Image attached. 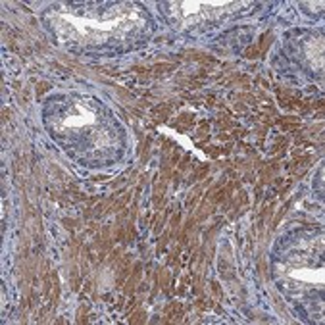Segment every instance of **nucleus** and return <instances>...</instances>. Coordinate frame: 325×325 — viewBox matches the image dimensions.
Returning a JSON list of instances; mask_svg holds the SVG:
<instances>
[{
    "instance_id": "f257e3e1",
    "label": "nucleus",
    "mask_w": 325,
    "mask_h": 325,
    "mask_svg": "<svg viewBox=\"0 0 325 325\" xmlns=\"http://www.w3.org/2000/svg\"><path fill=\"white\" fill-rule=\"evenodd\" d=\"M56 19H58L56 29L60 37L81 41V42H100L110 37H120L131 31L137 23H141L137 8H127V10L116 8L114 14L106 10L104 19L79 18V16H70V14H58Z\"/></svg>"
},
{
    "instance_id": "f03ea898",
    "label": "nucleus",
    "mask_w": 325,
    "mask_h": 325,
    "mask_svg": "<svg viewBox=\"0 0 325 325\" xmlns=\"http://www.w3.org/2000/svg\"><path fill=\"white\" fill-rule=\"evenodd\" d=\"M94 122V118H92V114H87L85 110L81 108V116H72L70 120H66L64 123L68 127H79V125H87V123H92Z\"/></svg>"
},
{
    "instance_id": "7ed1b4c3",
    "label": "nucleus",
    "mask_w": 325,
    "mask_h": 325,
    "mask_svg": "<svg viewBox=\"0 0 325 325\" xmlns=\"http://www.w3.org/2000/svg\"><path fill=\"white\" fill-rule=\"evenodd\" d=\"M290 275H292V277H296V279H304V281H314V283H318V281L322 283V281H324V273H322V271H320V273H316V271H314L312 275H310V273H294V271H292Z\"/></svg>"
}]
</instances>
